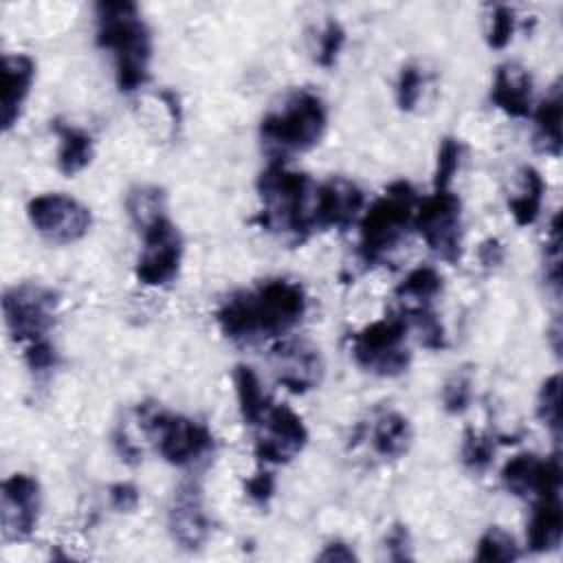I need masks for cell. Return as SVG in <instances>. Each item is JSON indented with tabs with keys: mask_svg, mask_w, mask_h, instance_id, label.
<instances>
[{
	"mask_svg": "<svg viewBox=\"0 0 563 563\" xmlns=\"http://www.w3.org/2000/svg\"><path fill=\"white\" fill-rule=\"evenodd\" d=\"M317 185L306 172L288 169L284 163H268L257 176L260 211L253 218L264 231L299 246L312 231V205Z\"/></svg>",
	"mask_w": 563,
	"mask_h": 563,
	"instance_id": "cell-3",
	"label": "cell"
},
{
	"mask_svg": "<svg viewBox=\"0 0 563 563\" xmlns=\"http://www.w3.org/2000/svg\"><path fill=\"white\" fill-rule=\"evenodd\" d=\"M422 95V73L416 64H405L396 79V103L402 112H411Z\"/></svg>",
	"mask_w": 563,
	"mask_h": 563,
	"instance_id": "cell-37",
	"label": "cell"
},
{
	"mask_svg": "<svg viewBox=\"0 0 563 563\" xmlns=\"http://www.w3.org/2000/svg\"><path fill=\"white\" fill-rule=\"evenodd\" d=\"M31 227L53 244H73L88 235L92 227L90 209L62 191H46L29 200Z\"/></svg>",
	"mask_w": 563,
	"mask_h": 563,
	"instance_id": "cell-11",
	"label": "cell"
},
{
	"mask_svg": "<svg viewBox=\"0 0 563 563\" xmlns=\"http://www.w3.org/2000/svg\"><path fill=\"white\" fill-rule=\"evenodd\" d=\"M442 292V275L433 266H416L405 275V279L394 288L396 299L411 306H431V301Z\"/></svg>",
	"mask_w": 563,
	"mask_h": 563,
	"instance_id": "cell-26",
	"label": "cell"
},
{
	"mask_svg": "<svg viewBox=\"0 0 563 563\" xmlns=\"http://www.w3.org/2000/svg\"><path fill=\"white\" fill-rule=\"evenodd\" d=\"M95 42L114 62L119 92L132 95L150 79L152 31L136 2L103 0L95 4Z\"/></svg>",
	"mask_w": 563,
	"mask_h": 563,
	"instance_id": "cell-2",
	"label": "cell"
},
{
	"mask_svg": "<svg viewBox=\"0 0 563 563\" xmlns=\"http://www.w3.org/2000/svg\"><path fill=\"white\" fill-rule=\"evenodd\" d=\"M125 209L132 224L141 231L161 216H167V194L158 185H136L125 196Z\"/></svg>",
	"mask_w": 563,
	"mask_h": 563,
	"instance_id": "cell-27",
	"label": "cell"
},
{
	"mask_svg": "<svg viewBox=\"0 0 563 563\" xmlns=\"http://www.w3.org/2000/svg\"><path fill=\"white\" fill-rule=\"evenodd\" d=\"M112 446H114V451H117V455L125 462V464H139L141 462V449L130 440V435L125 433V431H121V429H117L114 433H112Z\"/></svg>",
	"mask_w": 563,
	"mask_h": 563,
	"instance_id": "cell-44",
	"label": "cell"
},
{
	"mask_svg": "<svg viewBox=\"0 0 563 563\" xmlns=\"http://www.w3.org/2000/svg\"><path fill=\"white\" fill-rule=\"evenodd\" d=\"M559 396H561V376L552 374L548 376L537 394V418L539 422L552 433L554 440L561 438V407H559Z\"/></svg>",
	"mask_w": 563,
	"mask_h": 563,
	"instance_id": "cell-30",
	"label": "cell"
},
{
	"mask_svg": "<svg viewBox=\"0 0 563 563\" xmlns=\"http://www.w3.org/2000/svg\"><path fill=\"white\" fill-rule=\"evenodd\" d=\"M418 196L411 183L394 180L383 196H378L358 218V260L372 268L405 240L409 227H413Z\"/></svg>",
	"mask_w": 563,
	"mask_h": 563,
	"instance_id": "cell-5",
	"label": "cell"
},
{
	"mask_svg": "<svg viewBox=\"0 0 563 563\" xmlns=\"http://www.w3.org/2000/svg\"><path fill=\"white\" fill-rule=\"evenodd\" d=\"M365 196L363 189L343 176H332L317 185L312 222L314 231H347L363 213Z\"/></svg>",
	"mask_w": 563,
	"mask_h": 563,
	"instance_id": "cell-16",
	"label": "cell"
},
{
	"mask_svg": "<svg viewBox=\"0 0 563 563\" xmlns=\"http://www.w3.org/2000/svg\"><path fill=\"white\" fill-rule=\"evenodd\" d=\"M271 361L277 383L292 394H306L323 378L321 350L308 339H277V343L271 347Z\"/></svg>",
	"mask_w": 563,
	"mask_h": 563,
	"instance_id": "cell-14",
	"label": "cell"
},
{
	"mask_svg": "<svg viewBox=\"0 0 563 563\" xmlns=\"http://www.w3.org/2000/svg\"><path fill=\"white\" fill-rule=\"evenodd\" d=\"M400 314L405 317L409 328H416L420 334V343L427 350H444L446 347V330L440 321V317L435 314V310L431 306H411V308H402Z\"/></svg>",
	"mask_w": 563,
	"mask_h": 563,
	"instance_id": "cell-28",
	"label": "cell"
},
{
	"mask_svg": "<svg viewBox=\"0 0 563 563\" xmlns=\"http://www.w3.org/2000/svg\"><path fill=\"white\" fill-rule=\"evenodd\" d=\"M42 508L40 482L29 473H13L0 486V523L7 543L26 541L37 528Z\"/></svg>",
	"mask_w": 563,
	"mask_h": 563,
	"instance_id": "cell-12",
	"label": "cell"
},
{
	"mask_svg": "<svg viewBox=\"0 0 563 563\" xmlns=\"http://www.w3.org/2000/svg\"><path fill=\"white\" fill-rule=\"evenodd\" d=\"M413 229L438 260L446 264L462 260V200L451 189L433 191L416 207Z\"/></svg>",
	"mask_w": 563,
	"mask_h": 563,
	"instance_id": "cell-9",
	"label": "cell"
},
{
	"mask_svg": "<svg viewBox=\"0 0 563 563\" xmlns=\"http://www.w3.org/2000/svg\"><path fill=\"white\" fill-rule=\"evenodd\" d=\"M517 29V13L508 4H495L488 15L486 26V44L493 51H501L510 44Z\"/></svg>",
	"mask_w": 563,
	"mask_h": 563,
	"instance_id": "cell-34",
	"label": "cell"
},
{
	"mask_svg": "<svg viewBox=\"0 0 563 563\" xmlns=\"http://www.w3.org/2000/svg\"><path fill=\"white\" fill-rule=\"evenodd\" d=\"M561 114H563V101H561V86L554 84L552 90L541 99L532 114V145L537 152L545 156H561Z\"/></svg>",
	"mask_w": 563,
	"mask_h": 563,
	"instance_id": "cell-22",
	"label": "cell"
},
{
	"mask_svg": "<svg viewBox=\"0 0 563 563\" xmlns=\"http://www.w3.org/2000/svg\"><path fill=\"white\" fill-rule=\"evenodd\" d=\"M477 260H479L482 268L495 271V268L501 266L504 260H506L504 242H501L499 238H486V240H482L479 246H477Z\"/></svg>",
	"mask_w": 563,
	"mask_h": 563,
	"instance_id": "cell-42",
	"label": "cell"
},
{
	"mask_svg": "<svg viewBox=\"0 0 563 563\" xmlns=\"http://www.w3.org/2000/svg\"><path fill=\"white\" fill-rule=\"evenodd\" d=\"M35 79V62L26 53L2 55V101L0 125L2 132H11L24 112V103L31 95Z\"/></svg>",
	"mask_w": 563,
	"mask_h": 563,
	"instance_id": "cell-18",
	"label": "cell"
},
{
	"mask_svg": "<svg viewBox=\"0 0 563 563\" xmlns=\"http://www.w3.org/2000/svg\"><path fill=\"white\" fill-rule=\"evenodd\" d=\"M464 154V145L455 136H444L438 145V158H435V174H433V191L451 189V183L460 169Z\"/></svg>",
	"mask_w": 563,
	"mask_h": 563,
	"instance_id": "cell-33",
	"label": "cell"
},
{
	"mask_svg": "<svg viewBox=\"0 0 563 563\" xmlns=\"http://www.w3.org/2000/svg\"><path fill=\"white\" fill-rule=\"evenodd\" d=\"M460 457L471 473H484L495 460V440L484 431L466 429L462 438Z\"/></svg>",
	"mask_w": 563,
	"mask_h": 563,
	"instance_id": "cell-31",
	"label": "cell"
},
{
	"mask_svg": "<svg viewBox=\"0 0 563 563\" xmlns=\"http://www.w3.org/2000/svg\"><path fill=\"white\" fill-rule=\"evenodd\" d=\"M367 435H369L372 451L380 460H398V457L407 455V451L411 449V442H413V429H411L409 418L394 409L383 411L374 420Z\"/></svg>",
	"mask_w": 563,
	"mask_h": 563,
	"instance_id": "cell-21",
	"label": "cell"
},
{
	"mask_svg": "<svg viewBox=\"0 0 563 563\" xmlns=\"http://www.w3.org/2000/svg\"><path fill=\"white\" fill-rule=\"evenodd\" d=\"M136 413L141 427L154 440L158 455L167 464L178 468H196L213 457L216 438L205 422L161 409L152 402H143Z\"/></svg>",
	"mask_w": 563,
	"mask_h": 563,
	"instance_id": "cell-6",
	"label": "cell"
},
{
	"mask_svg": "<svg viewBox=\"0 0 563 563\" xmlns=\"http://www.w3.org/2000/svg\"><path fill=\"white\" fill-rule=\"evenodd\" d=\"M108 501L117 512H132L141 504V490L132 482H114L108 488Z\"/></svg>",
	"mask_w": 563,
	"mask_h": 563,
	"instance_id": "cell-41",
	"label": "cell"
},
{
	"mask_svg": "<svg viewBox=\"0 0 563 563\" xmlns=\"http://www.w3.org/2000/svg\"><path fill=\"white\" fill-rule=\"evenodd\" d=\"M233 385H235L238 409H240V416H242L244 424L260 427V422L264 420L273 400L264 391L257 372L251 365H235Z\"/></svg>",
	"mask_w": 563,
	"mask_h": 563,
	"instance_id": "cell-24",
	"label": "cell"
},
{
	"mask_svg": "<svg viewBox=\"0 0 563 563\" xmlns=\"http://www.w3.org/2000/svg\"><path fill=\"white\" fill-rule=\"evenodd\" d=\"M519 545L501 526H488L477 539L475 559L482 563H510L519 559Z\"/></svg>",
	"mask_w": 563,
	"mask_h": 563,
	"instance_id": "cell-29",
	"label": "cell"
},
{
	"mask_svg": "<svg viewBox=\"0 0 563 563\" xmlns=\"http://www.w3.org/2000/svg\"><path fill=\"white\" fill-rule=\"evenodd\" d=\"M317 561H323V563H352V561H358V554L354 552V548L345 541H330L323 545V550L317 554Z\"/></svg>",
	"mask_w": 563,
	"mask_h": 563,
	"instance_id": "cell-43",
	"label": "cell"
},
{
	"mask_svg": "<svg viewBox=\"0 0 563 563\" xmlns=\"http://www.w3.org/2000/svg\"><path fill=\"white\" fill-rule=\"evenodd\" d=\"M167 528L183 550L196 552L207 543L211 534V519L205 510V495L198 482H183L174 490L167 510Z\"/></svg>",
	"mask_w": 563,
	"mask_h": 563,
	"instance_id": "cell-17",
	"label": "cell"
},
{
	"mask_svg": "<svg viewBox=\"0 0 563 563\" xmlns=\"http://www.w3.org/2000/svg\"><path fill=\"white\" fill-rule=\"evenodd\" d=\"M473 402V376L468 369L453 372L442 385V409L449 416H462Z\"/></svg>",
	"mask_w": 563,
	"mask_h": 563,
	"instance_id": "cell-32",
	"label": "cell"
},
{
	"mask_svg": "<svg viewBox=\"0 0 563 563\" xmlns=\"http://www.w3.org/2000/svg\"><path fill=\"white\" fill-rule=\"evenodd\" d=\"M264 429L255 440V457L266 464H288L292 462L308 444V429L301 416L288 405H271L264 420L260 422Z\"/></svg>",
	"mask_w": 563,
	"mask_h": 563,
	"instance_id": "cell-13",
	"label": "cell"
},
{
	"mask_svg": "<svg viewBox=\"0 0 563 563\" xmlns=\"http://www.w3.org/2000/svg\"><path fill=\"white\" fill-rule=\"evenodd\" d=\"M308 312L306 288L286 277L260 282L222 299L216 323L224 339L238 345H255L268 339H284Z\"/></svg>",
	"mask_w": 563,
	"mask_h": 563,
	"instance_id": "cell-1",
	"label": "cell"
},
{
	"mask_svg": "<svg viewBox=\"0 0 563 563\" xmlns=\"http://www.w3.org/2000/svg\"><path fill=\"white\" fill-rule=\"evenodd\" d=\"M490 101L512 119L532 114V75L517 62H504L495 68Z\"/></svg>",
	"mask_w": 563,
	"mask_h": 563,
	"instance_id": "cell-19",
	"label": "cell"
},
{
	"mask_svg": "<svg viewBox=\"0 0 563 563\" xmlns=\"http://www.w3.org/2000/svg\"><path fill=\"white\" fill-rule=\"evenodd\" d=\"M504 488L519 499H537L561 493V462L559 455L541 457L537 453L512 455L499 473Z\"/></svg>",
	"mask_w": 563,
	"mask_h": 563,
	"instance_id": "cell-15",
	"label": "cell"
},
{
	"mask_svg": "<svg viewBox=\"0 0 563 563\" xmlns=\"http://www.w3.org/2000/svg\"><path fill=\"white\" fill-rule=\"evenodd\" d=\"M328 108L308 90H290L260 121V143L268 163H286L295 154L312 150L325 134Z\"/></svg>",
	"mask_w": 563,
	"mask_h": 563,
	"instance_id": "cell-4",
	"label": "cell"
},
{
	"mask_svg": "<svg viewBox=\"0 0 563 563\" xmlns=\"http://www.w3.org/2000/svg\"><path fill=\"white\" fill-rule=\"evenodd\" d=\"M383 543H385V554H387L389 561L405 563V561L413 559L411 534H409V528L405 523H391Z\"/></svg>",
	"mask_w": 563,
	"mask_h": 563,
	"instance_id": "cell-40",
	"label": "cell"
},
{
	"mask_svg": "<svg viewBox=\"0 0 563 563\" xmlns=\"http://www.w3.org/2000/svg\"><path fill=\"white\" fill-rule=\"evenodd\" d=\"M143 249L134 264V275L139 284L150 288L169 286L178 273L183 262L185 242L178 227L169 220V216H161L141 231Z\"/></svg>",
	"mask_w": 563,
	"mask_h": 563,
	"instance_id": "cell-10",
	"label": "cell"
},
{
	"mask_svg": "<svg viewBox=\"0 0 563 563\" xmlns=\"http://www.w3.org/2000/svg\"><path fill=\"white\" fill-rule=\"evenodd\" d=\"M59 292L40 282H20L2 295V317L7 332L18 343L46 339L55 325Z\"/></svg>",
	"mask_w": 563,
	"mask_h": 563,
	"instance_id": "cell-8",
	"label": "cell"
},
{
	"mask_svg": "<svg viewBox=\"0 0 563 563\" xmlns=\"http://www.w3.org/2000/svg\"><path fill=\"white\" fill-rule=\"evenodd\" d=\"M519 194L508 198V209L512 213V220L517 227H530L537 222L541 213V202L545 194V183L539 169L532 165H523L519 172Z\"/></svg>",
	"mask_w": 563,
	"mask_h": 563,
	"instance_id": "cell-25",
	"label": "cell"
},
{
	"mask_svg": "<svg viewBox=\"0 0 563 563\" xmlns=\"http://www.w3.org/2000/svg\"><path fill=\"white\" fill-rule=\"evenodd\" d=\"M409 325L400 312L376 319L350 339L354 363L374 376L396 378L409 369L411 352L407 347Z\"/></svg>",
	"mask_w": 563,
	"mask_h": 563,
	"instance_id": "cell-7",
	"label": "cell"
},
{
	"mask_svg": "<svg viewBox=\"0 0 563 563\" xmlns=\"http://www.w3.org/2000/svg\"><path fill=\"white\" fill-rule=\"evenodd\" d=\"M53 132L59 139V150H57V169L64 176H75L81 169H86L92 163L95 156V141L92 136L70 123H64L59 119L53 121Z\"/></svg>",
	"mask_w": 563,
	"mask_h": 563,
	"instance_id": "cell-23",
	"label": "cell"
},
{
	"mask_svg": "<svg viewBox=\"0 0 563 563\" xmlns=\"http://www.w3.org/2000/svg\"><path fill=\"white\" fill-rule=\"evenodd\" d=\"M345 46V29L339 20L328 18L323 29L319 31L317 40V51H314V62L321 68H332Z\"/></svg>",
	"mask_w": 563,
	"mask_h": 563,
	"instance_id": "cell-35",
	"label": "cell"
},
{
	"mask_svg": "<svg viewBox=\"0 0 563 563\" xmlns=\"http://www.w3.org/2000/svg\"><path fill=\"white\" fill-rule=\"evenodd\" d=\"M559 220H561L559 213H554L545 244H543L545 279L554 288V292L561 290V224H559Z\"/></svg>",
	"mask_w": 563,
	"mask_h": 563,
	"instance_id": "cell-36",
	"label": "cell"
},
{
	"mask_svg": "<svg viewBox=\"0 0 563 563\" xmlns=\"http://www.w3.org/2000/svg\"><path fill=\"white\" fill-rule=\"evenodd\" d=\"M563 534V506L561 493L532 499V512L526 530V545L534 554L552 552L561 545Z\"/></svg>",
	"mask_w": 563,
	"mask_h": 563,
	"instance_id": "cell-20",
	"label": "cell"
},
{
	"mask_svg": "<svg viewBox=\"0 0 563 563\" xmlns=\"http://www.w3.org/2000/svg\"><path fill=\"white\" fill-rule=\"evenodd\" d=\"M24 363L37 376L48 374L57 365V350H55V345L48 339L31 341L24 347Z\"/></svg>",
	"mask_w": 563,
	"mask_h": 563,
	"instance_id": "cell-38",
	"label": "cell"
},
{
	"mask_svg": "<svg viewBox=\"0 0 563 563\" xmlns=\"http://www.w3.org/2000/svg\"><path fill=\"white\" fill-rule=\"evenodd\" d=\"M275 488H277V482H275V473L260 466L251 477L244 479V493L246 497L260 506V508H266L271 504V499L275 497Z\"/></svg>",
	"mask_w": 563,
	"mask_h": 563,
	"instance_id": "cell-39",
	"label": "cell"
}]
</instances>
